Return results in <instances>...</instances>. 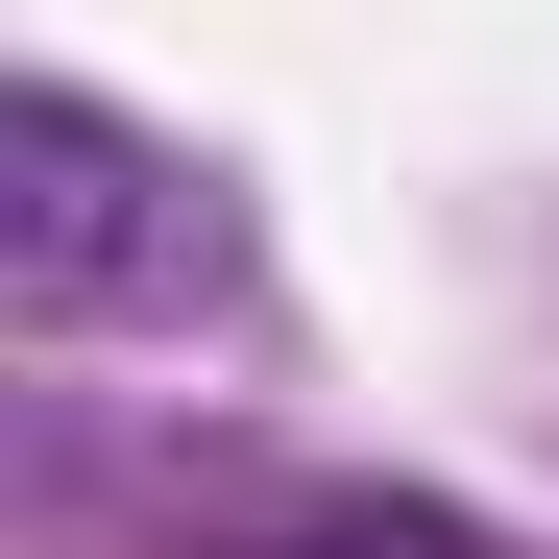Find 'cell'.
<instances>
[{
  "label": "cell",
  "instance_id": "6da1fadb",
  "mask_svg": "<svg viewBox=\"0 0 559 559\" xmlns=\"http://www.w3.org/2000/svg\"><path fill=\"white\" fill-rule=\"evenodd\" d=\"M219 267V195L170 170L146 122H98V98H0V317L25 341H98V317H170Z\"/></svg>",
  "mask_w": 559,
  "mask_h": 559
},
{
  "label": "cell",
  "instance_id": "7a4b0ae2",
  "mask_svg": "<svg viewBox=\"0 0 559 559\" xmlns=\"http://www.w3.org/2000/svg\"><path fill=\"white\" fill-rule=\"evenodd\" d=\"M317 559H462V535H317Z\"/></svg>",
  "mask_w": 559,
  "mask_h": 559
}]
</instances>
